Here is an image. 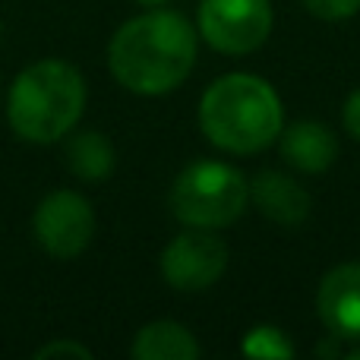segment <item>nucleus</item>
<instances>
[{"label":"nucleus","instance_id":"obj_1","mask_svg":"<svg viewBox=\"0 0 360 360\" xmlns=\"http://www.w3.org/2000/svg\"><path fill=\"white\" fill-rule=\"evenodd\" d=\"M199 32L190 19L165 6L127 19L108 44V70L133 95H168L196 67Z\"/></svg>","mask_w":360,"mask_h":360},{"label":"nucleus","instance_id":"obj_2","mask_svg":"<svg viewBox=\"0 0 360 360\" xmlns=\"http://www.w3.org/2000/svg\"><path fill=\"white\" fill-rule=\"evenodd\" d=\"M285 108L272 82L256 73L218 76L199 98V130L228 155H256L278 139Z\"/></svg>","mask_w":360,"mask_h":360},{"label":"nucleus","instance_id":"obj_3","mask_svg":"<svg viewBox=\"0 0 360 360\" xmlns=\"http://www.w3.org/2000/svg\"><path fill=\"white\" fill-rule=\"evenodd\" d=\"M86 79L60 57L35 60L13 79L6 95V120L13 133L32 146L63 143L86 111Z\"/></svg>","mask_w":360,"mask_h":360},{"label":"nucleus","instance_id":"obj_4","mask_svg":"<svg viewBox=\"0 0 360 360\" xmlns=\"http://www.w3.org/2000/svg\"><path fill=\"white\" fill-rule=\"evenodd\" d=\"M168 202L184 228L221 231L247 212L250 180L234 165L202 158L177 174Z\"/></svg>","mask_w":360,"mask_h":360},{"label":"nucleus","instance_id":"obj_5","mask_svg":"<svg viewBox=\"0 0 360 360\" xmlns=\"http://www.w3.org/2000/svg\"><path fill=\"white\" fill-rule=\"evenodd\" d=\"M272 19V0H199L196 32L212 51L240 57L269 41Z\"/></svg>","mask_w":360,"mask_h":360},{"label":"nucleus","instance_id":"obj_6","mask_svg":"<svg viewBox=\"0 0 360 360\" xmlns=\"http://www.w3.org/2000/svg\"><path fill=\"white\" fill-rule=\"evenodd\" d=\"M95 209L82 193L76 190H54L38 202L32 215V231H35L38 247L54 259H76L89 250L95 237Z\"/></svg>","mask_w":360,"mask_h":360},{"label":"nucleus","instance_id":"obj_7","mask_svg":"<svg viewBox=\"0 0 360 360\" xmlns=\"http://www.w3.org/2000/svg\"><path fill=\"white\" fill-rule=\"evenodd\" d=\"M158 269L174 291H209L228 269V243L209 228H184L162 250Z\"/></svg>","mask_w":360,"mask_h":360},{"label":"nucleus","instance_id":"obj_8","mask_svg":"<svg viewBox=\"0 0 360 360\" xmlns=\"http://www.w3.org/2000/svg\"><path fill=\"white\" fill-rule=\"evenodd\" d=\"M316 313L338 342H360V262L329 269L316 288Z\"/></svg>","mask_w":360,"mask_h":360},{"label":"nucleus","instance_id":"obj_9","mask_svg":"<svg viewBox=\"0 0 360 360\" xmlns=\"http://www.w3.org/2000/svg\"><path fill=\"white\" fill-rule=\"evenodd\" d=\"M281 158L300 174H323L338 162V136L323 120H294L278 133Z\"/></svg>","mask_w":360,"mask_h":360},{"label":"nucleus","instance_id":"obj_10","mask_svg":"<svg viewBox=\"0 0 360 360\" xmlns=\"http://www.w3.org/2000/svg\"><path fill=\"white\" fill-rule=\"evenodd\" d=\"M250 205H256L262 218L281 224V228H297L313 212L307 186H300L297 180L281 171H259L250 180Z\"/></svg>","mask_w":360,"mask_h":360},{"label":"nucleus","instance_id":"obj_11","mask_svg":"<svg viewBox=\"0 0 360 360\" xmlns=\"http://www.w3.org/2000/svg\"><path fill=\"white\" fill-rule=\"evenodd\" d=\"M130 354L136 360H196L202 348L186 326L174 319H155L136 332Z\"/></svg>","mask_w":360,"mask_h":360},{"label":"nucleus","instance_id":"obj_12","mask_svg":"<svg viewBox=\"0 0 360 360\" xmlns=\"http://www.w3.org/2000/svg\"><path fill=\"white\" fill-rule=\"evenodd\" d=\"M114 165H117V155H114V146L105 133L98 130H79L67 136V168L73 171L79 180L86 184H101L114 174Z\"/></svg>","mask_w":360,"mask_h":360},{"label":"nucleus","instance_id":"obj_13","mask_svg":"<svg viewBox=\"0 0 360 360\" xmlns=\"http://www.w3.org/2000/svg\"><path fill=\"white\" fill-rule=\"evenodd\" d=\"M240 351L247 357L256 360H291L294 357V345L278 326H253L243 335Z\"/></svg>","mask_w":360,"mask_h":360},{"label":"nucleus","instance_id":"obj_14","mask_svg":"<svg viewBox=\"0 0 360 360\" xmlns=\"http://www.w3.org/2000/svg\"><path fill=\"white\" fill-rule=\"evenodd\" d=\"M300 4L307 6V13L326 22H342L360 13V0H300Z\"/></svg>","mask_w":360,"mask_h":360},{"label":"nucleus","instance_id":"obj_15","mask_svg":"<svg viewBox=\"0 0 360 360\" xmlns=\"http://www.w3.org/2000/svg\"><path fill=\"white\" fill-rule=\"evenodd\" d=\"M54 357H79V360H92V351L86 345L73 342V338H54V342L41 345L35 351V360H54Z\"/></svg>","mask_w":360,"mask_h":360},{"label":"nucleus","instance_id":"obj_16","mask_svg":"<svg viewBox=\"0 0 360 360\" xmlns=\"http://www.w3.org/2000/svg\"><path fill=\"white\" fill-rule=\"evenodd\" d=\"M342 120H345V130H348L351 136L360 143V89L348 95V101H345V111H342Z\"/></svg>","mask_w":360,"mask_h":360},{"label":"nucleus","instance_id":"obj_17","mask_svg":"<svg viewBox=\"0 0 360 360\" xmlns=\"http://www.w3.org/2000/svg\"><path fill=\"white\" fill-rule=\"evenodd\" d=\"M136 4L149 10V6H165V4H171V0H136Z\"/></svg>","mask_w":360,"mask_h":360},{"label":"nucleus","instance_id":"obj_18","mask_svg":"<svg viewBox=\"0 0 360 360\" xmlns=\"http://www.w3.org/2000/svg\"><path fill=\"white\" fill-rule=\"evenodd\" d=\"M348 357H351V360H360V342H357V345H354V348H351V351H348Z\"/></svg>","mask_w":360,"mask_h":360}]
</instances>
